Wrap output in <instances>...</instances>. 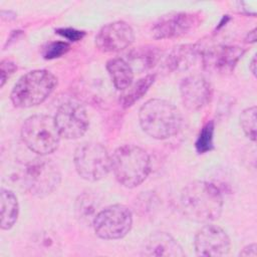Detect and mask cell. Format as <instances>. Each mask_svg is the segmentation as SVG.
I'll return each instance as SVG.
<instances>
[{"instance_id": "6da1fadb", "label": "cell", "mask_w": 257, "mask_h": 257, "mask_svg": "<svg viewBox=\"0 0 257 257\" xmlns=\"http://www.w3.org/2000/svg\"><path fill=\"white\" fill-rule=\"evenodd\" d=\"M180 204L183 214L188 219L208 224L220 217L223 197L220 190L212 183L195 181L183 189Z\"/></svg>"}, {"instance_id": "7a4b0ae2", "label": "cell", "mask_w": 257, "mask_h": 257, "mask_svg": "<svg viewBox=\"0 0 257 257\" xmlns=\"http://www.w3.org/2000/svg\"><path fill=\"white\" fill-rule=\"evenodd\" d=\"M140 124L143 131L157 140H165L176 135L182 123L179 109L165 99L148 100L139 112Z\"/></svg>"}, {"instance_id": "3957f363", "label": "cell", "mask_w": 257, "mask_h": 257, "mask_svg": "<svg viewBox=\"0 0 257 257\" xmlns=\"http://www.w3.org/2000/svg\"><path fill=\"white\" fill-rule=\"evenodd\" d=\"M110 158L115 179L126 188L138 187L151 172L150 156L138 146H121L113 152Z\"/></svg>"}, {"instance_id": "277c9868", "label": "cell", "mask_w": 257, "mask_h": 257, "mask_svg": "<svg viewBox=\"0 0 257 257\" xmlns=\"http://www.w3.org/2000/svg\"><path fill=\"white\" fill-rule=\"evenodd\" d=\"M57 85V78L50 71L36 69L21 76L15 83L10 98L16 107H31L43 102Z\"/></svg>"}, {"instance_id": "5b68a950", "label": "cell", "mask_w": 257, "mask_h": 257, "mask_svg": "<svg viewBox=\"0 0 257 257\" xmlns=\"http://www.w3.org/2000/svg\"><path fill=\"white\" fill-rule=\"evenodd\" d=\"M21 137L25 146L40 156L53 153L61 138L54 117L45 114L29 116L22 124Z\"/></svg>"}, {"instance_id": "8992f818", "label": "cell", "mask_w": 257, "mask_h": 257, "mask_svg": "<svg viewBox=\"0 0 257 257\" xmlns=\"http://www.w3.org/2000/svg\"><path fill=\"white\" fill-rule=\"evenodd\" d=\"M61 175L51 160L37 158L25 165L22 175L24 188L35 197H45L59 186Z\"/></svg>"}, {"instance_id": "52a82bcc", "label": "cell", "mask_w": 257, "mask_h": 257, "mask_svg": "<svg viewBox=\"0 0 257 257\" xmlns=\"http://www.w3.org/2000/svg\"><path fill=\"white\" fill-rule=\"evenodd\" d=\"M73 163L77 174L84 180L95 182L111 170V158L98 143H83L74 152Z\"/></svg>"}, {"instance_id": "ba28073f", "label": "cell", "mask_w": 257, "mask_h": 257, "mask_svg": "<svg viewBox=\"0 0 257 257\" xmlns=\"http://www.w3.org/2000/svg\"><path fill=\"white\" fill-rule=\"evenodd\" d=\"M92 225L99 238L104 240L120 239L131 231L133 215L127 207L115 204L99 211L94 217Z\"/></svg>"}, {"instance_id": "9c48e42d", "label": "cell", "mask_w": 257, "mask_h": 257, "mask_svg": "<svg viewBox=\"0 0 257 257\" xmlns=\"http://www.w3.org/2000/svg\"><path fill=\"white\" fill-rule=\"evenodd\" d=\"M54 120L60 136L67 140H76L82 137L89 125L88 116L83 105L72 100L59 106Z\"/></svg>"}, {"instance_id": "30bf717a", "label": "cell", "mask_w": 257, "mask_h": 257, "mask_svg": "<svg viewBox=\"0 0 257 257\" xmlns=\"http://www.w3.org/2000/svg\"><path fill=\"white\" fill-rule=\"evenodd\" d=\"M194 245L198 256H224L229 253L231 242L222 228L208 223L196 234Z\"/></svg>"}, {"instance_id": "8fae6325", "label": "cell", "mask_w": 257, "mask_h": 257, "mask_svg": "<svg viewBox=\"0 0 257 257\" xmlns=\"http://www.w3.org/2000/svg\"><path fill=\"white\" fill-rule=\"evenodd\" d=\"M135 39L133 28L124 21L104 25L95 37V44L102 52H118L127 48Z\"/></svg>"}, {"instance_id": "7c38bea8", "label": "cell", "mask_w": 257, "mask_h": 257, "mask_svg": "<svg viewBox=\"0 0 257 257\" xmlns=\"http://www.w3.org/2000/svg\"><path fill=\"white\" fill-rule=\"evenodd\" d=\"M199 19L196 14L178 12L164 15L159 18L152 27V34L157 39L179 37L187 34L198 25Z\"/></svg>"}, {"instance_id": "4fadbf2b", "label": "cell", "mask_w": 257, "mask_h": 257, "mask_svg": "<svg viewBox=\"0 0 257 257\" xmlns=\"http://www.w3.org/2000/svg\"><path fill=\"white\" fill-rule=\"evenodd\" d=\"M243 54L244 50L239 46L218 45L211 47L204 53L203 63L210 71L227 74L233 71Z\"/></svg>"}, {"instance_id": "5bb4252c", "label": "cell", "mask_w": 257, "mask_h": 257, "mask_svg": "<svg viewBox=\"0 0 257 257\" xmlns=\"http://www.w3.org/2000/svg\"><path fill=\"white\" fill-rule=\"evenodd\" d=\"M180 92L184 105L190 110H198L211 99L212 88L206 78L200 75H190L180 84Z\"/></svg>"}, {"instance_id": "9a60e30c", "label": "cell", "mask_w": 257, "mask_h": 257, "mask_svg": "<svg viewBox=\"0 0 257 257\" xmlns=\"http://www.w3.org/2000/svg\"><path fill=\"white\" fill-rule=\"evenodd\" d=\"M142 254L145 256H185L181 245L166 232H156L152 234L146 240Z\"/></svg>"}, {"instance_id": "2e32d148", "label": "cell", "mask_w": 257, "mask_h": 257, "mask_svg": "<svg viewBox=\"0 0 257 257\" xmlns=\"http://www.w3.org/2000/svg\"><path fill=\"white\" fill-rule=\"evenodd\" d=\"M106 69L116 89L124 90L133 83L134 71L124 59L119 57L109 59L106 63Z\"/></svg>"}, {"instance_id": "e0dca14e", "label": "cell", "mask_w": 257, "mask_h": 257, "mask_svg": "<svg viewBox=\"0 0 257 257\" xmlns=\"http://www.w3.org/2000/svg\"><path fill=\"white\" fill-rule=\"evenodd\" d=\"M1 229L8 230L16 223L19 213V205L15 194L7 189H1Z\"/></svg>"}, {"instance_id": "ac0fdd59", "label": "cell", "mask_w": 257, "mask_h": 257, "mask_svg": "<svg viewBox=\"0 0 257 257\" xmlns=\"http://www.w3.org/2000/svg\"><path fill=\"white\" fill-rule=\"evenodd\" d=\"M198 49L196 45H181L176 47L167 59V65L172 70H185L196 60Z\"/></svg>"}, {"instance_id": "d6986e66", "label": "cell", "mask_w": 257, "mask_h": 257, "mask_svg": "<svg viewBox=\"0 0 257 257\" xmlns=\"http://www.w3.org/2000/svg\"><path fill=\"white\" fill-rule=\"evenodd\" d=\"M155 78L156 74H148L145 77L140 78L137 82L132 83L126 89L123 90V93L120 95V104L124 108L132 106L136 101L142 98L144 94H146L151 85L154 83Z\"/></svg>"}, {"instance_id": "ffe728a7", "label": "cell", "mask_w": 257, "mask_h": 257, "mask_svg": "<svg viewBox=\"0 0 257 257\" xmlns=\"http://www.w3.org/2000/svg\"><path fill=\"white\" fill-rule=\"evenodd\" d=\"M256 106L245 108L240 115V124L245 135L253 142L256 141Z\"/></svg>"}, {"instance_id": "44dd1931", "label": "cell", "mask_w": 257, "mask_h": 257, "mask_svg": "<svg viewBox=\"0 0 257 257\" xmlns=\"http://www.w3.org/2000/svg\"><path fill=\"white\" fill-rule=\"evenodd\" d=\"M214 121H208L201 130L196 142V150L199 154H204L213 149L214 139Z\"/></svg>"}, {"instance_id": "7402d4cb", "label": "cell", "mask_w": 257, "mask_h": 257, "mask_svg": "<svg viewBox=\"0 0 257 257\" xmlns=\"http://www.w3.org/2000/svg\"><path fill=\"white\" fill-rule=\"evenodd\" d=\"M68 49H69V44L67 42H62V41L51 42L44 48L43 55L46 59H53L65 54L68 51Z\"/></svg>"}, {"instance_id": "603a6c76", "label": "cell", "mask_w": 257, "mask_h": 257, "mask_svg": "<svg viewBox=\"0 0 257 257\" xmlns=\"http://www.w3.org/2000/svg\"><path fill=\"white\" fill-rule=\"evenodd\" d=\"M17 69L16 65L14 62L5 59L1 61L0 64V72H1V87L5 84L6 80L14 73V71Z\"/></svg>"}, {"instance_id": "cb8c5ba5", "label": "cell", "mask_w": 257, "mask_h": 257, "mask_svg": "<svg viewBox=\"0 0 257 257\" xmlns=\"http://www.w3.org/2000/svg\"><path fill=\"white\" fill-rule=\"evenodd\" d=\"M57 33L70 41H78L84 36L83 31L75 30L73 28H61L57 30Z\"/></svg>"}, {"instance_id": "d4e9b609", "label": "cell", "mask_w": 257, "mask_h": 257, "mask_svg": "<svg viewBox=\"0 0 257 257\" xmlns=\"http://www.w3.org/2000/svg\"><path fill=\"white\" fill-rule=\"evenodd\" d=\"M240 256H251L256 257L257 256V246L255 243L249 244L246 247L243 248V250L240 252Z\"/></svg>"}, {"instance_id": "484cf974", "label": "cell", "mask_w": 257, "mask_h": 257, "mask_svg": "<svg viewBox=\"0 0 257 257\" xmlns=\"http://www.w3.org/2000/svg\"><path fill=\"white\" fill-rule=\"evenodd\" d=\"M247 42H255L256 41V28H254L252 31H250L246 38Z\"/></svg>"}, {"instance_id": "4316f807", "label": "cell", "mask_w": 257, "mask_h": 257, "mask_svg": "<svg viewBox=\"0 0 257 257\" xmlns=\"http://www.w3.org/2000/svg\"><path fill=\"white\" fill-rule=\"evenodd\" d=\"M249 68H250L252 74L254 76H256V55L253 56V58H252V60H251V62L249 64Z\"/></svg>"}]
</instances>
